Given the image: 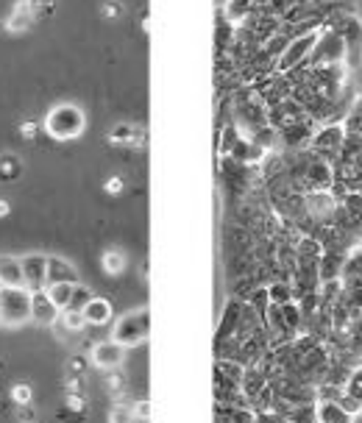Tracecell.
<instances>
[{"label": "cell", "mask_w": 362, "mask_h": 423, "mask_svg": "<svg viewBox=\"0 0 362 423\" xmlns=\"http://www.w3.org/2000/svg\"><path fill=\"white\" fill-rule=\"evenodd\" d=\"M45 131L48 136H53L56 143H70V139H79L87 128V114L81 106L76 103H56L48 114H45Z\"/></svg>", "instance_id": "1"}, {"label": "cell", "mask_w": 362, "mask_h": 423, "mask_svg": "<svg viewBox=\"0 0 362 423\" xmlns=\"http://www.w3.org/2000/svg\"><path fill=\"white\" fill-rule=\"evenodd\" d=\"M337 287H340V307L351 309V312H362V245L354 248L345 259V265L340 267L337 276Z\"/></svg>", "instance_id": "2"}, {"label": "cell", "mask_w": 362, "mask_h": 423, "mask_svg": "<svg viewBox=\"0 0 362 423\" xmlns=\"http://www.w3.org/2000/svg\"><path fill=\"white\" fill-rule=\"evenodd\" d=\"M31 320V290L28 287H0V326L20 329Z\"/></svg>", "instance_id": "3"}, {"label": "cell", "mask_w": 362, "mask_h": 423, "mask_svg": "<svg viewBox=\"0 0 362 423\" xmlns=\"http://www.w3.org/2000/svg\"><path fill=\"white\" fill-rule=\"evenodd\" d=\"M151 334V312L148 309H134V312H125L117 323H114V331H112V340L125 345V348H134L139 342H145Z\"/></svg>", "instance_id": "4"}, {"label": "cell", "mask_w": 362, "mask_h": 423, "mask_svg": "<svg viewBox=\"0 0 362 423\" xmlns=\"http://www.w3.org/2000/svg\"><path fill=\"white\" fill-rule=\"evenodd\" d=\"M20 267H23L26 287H28L31 293L48 287V256H45V254H28V256H20Z\"/></svg>", "instance_id": "5"}, {"label": "cell", "mask_w": 362, "mask_h": 423, "mask_svg": "<svg viewBox=\"0 0 362 423\" xmlns=\"http://www.w3.org/2000/svg\"><path fill=\"white\" fill-rule=\"evenodd\" d=\"M42 12V3L39 0H17L14 3V9H12V14L6 17V31L9 34H26L28 28H31V23L37 20V14Z\"/></svg>", "instance_id": "6"}, {"label": "cell", "mask_w": 362, "mask_h": 423, "mask_svg": "<svg viewBox=\"0 0 362 423\" xmlns=\"http://www.w3.org/2000/svg\"><path fill=\"white\" fill-rule=\"evenodd\" d=\"M90 360H92V365L101 368V371H114V368H120L123 360H125V345H120V342H114V340L95 342Z\"/></svg>", "instance_id": "7"}, {"label": "cell", "mask_w": 362, "mask_h": 423, "mask_svg": "<svg viewBox=\"0 0 362 423\" xmlns=\"http://www.w3.org/2000/svg\"><path fill=\"white\" fill-rule=\"evenodd\" d=\"M59 312H61V309L48 298L45 290L31 293V320H34V323H39V326H53V323L59 320Z\"/></svg>", "instance_id": "8"}, {"label": "cell", "mask_w": 362, "mask_h": 423, "mask_svg": "<svg viewBox=\"0 0 362 423\" xmlns=\"http://www.w3.org/2000/svg\"><path fill=\"white\" fill-rule=\"evenodd\" d=\"M61 281L79 285V270L61 256H48V285H61Z\"/></svg>", "instance_id": "9"}, {"label": "cell", "mask_w": 362, "mask_h": 423, "mask_svg": "<svg viewBox=\"0 0 362 423\" xmlns=\"http://www.w3.org/2000/svg\"><path fill=\"white\" fill-rule=\"evenodd\" d=\"M109 143L114 145H131V148H142L145 143V131L131 125V123H117L112 131H109Z\"/></svg>", "instance_id": "10"}, {"label": "cell", "mask_w": 362, "mask_h": 423, "mask_svg": "<svg viewBox=\"0 0 362 423\" xmlns=\"http://www.w3.org/2000/svg\"><path fill=\"white\" fill-rule=\"evenodd\" d=\"M0 285H3V287H26L20 259H14V256H0Z\"/></svg>", "instance_id": "11"}, {"label": "cell", "mask_w": 362, "mask_h": 423, "mask_svg": "<svg viewBox=\"0 0 362 423\" xmlns=\"http://www.w3.org/2000/svg\"><path fill=\"white\" fill-rule=\"evenodd\" d=\"M81 312H84V320H87L90 326H106V323L112 320V304H109L106 298H98V296H95Z\"/></svg>", "instance_id": "12"}, {"label": "cell", "mask_w": 362, "mask_h": 423, "mask_svg": "<svg viewBox=\"0 0 362 423\" xmlns=\"http://www.w3.org/2000/svg\"><path fill=\"white\" fill-rule=\"evenodd\" d=\"M72 290H76V285H70V281H61V285H48V287H45L48 298H50L59 309H67V307H70Z\"/></svg>", "instance_id": "13"}, {"label": "cell", "mask_w": 362, "mask_h": 423, "mask_svg": "<svg viewBox=\"0 0 362 423\" xmlns=\"http://www.w3.org/2000/svg\"><path fill=\"white\" fill-rule=\"evenodd\" d=\"M59 323H61L67 331H81V329L87 326L81 309H61V312H59Z\"/></svg>", "instance_id": "14"}, {"label": "cell", "mask_w": 362, "mask_h": 423, "mask_svg": "<svg viewBox=\"0 0 362 423\" xmlns=\"http://www.w3.org/2000/svg\"><path fill=\"white\" fill-rule=\"evenodd\" d=\"M101 265H103V270H106L109 276H120V273L125 270V254L112 248V251H106V254H103Z\"/></svg>", "instance_id": "15"}, {"label": "cell", "mask_w": 362, "mask_h": 423, "mask_svg": "<svg viewBox=\"0 0 362 423\" xmlns=\"http://www.w3.org/2000/svg\"><path fill=\"white\" fill-rule=\"evenodd\" d=\"M17 176H20V159L14 154H3V156H0V178L14 181Z\"/></svg>", "instance_id": "16"}, {"label": "cell", "mask_w": 362, "mask_h": 423, "mask_svg": "<svg viewBox=\"0 0 362 423\" xmlns=\"http://www.w3.org/2000/svg\"><path fill=\"white\" fill-rule=\"evenodd\" d=\"M92 298H95V296H92V290H90V287L76 285V290H72V298H70V307H67V309H84V307H87Z\"/></svg>", "instance_id": "17"}, {"label": "cell", "mask_w": 362, "mask_h": 423, "mask_svg": "<svg viewBox=\"0 0 362 423\" xmlns=\"http://www.w3.org/2000/svg\"><path fill=\"white\" fill-rule=\"evenodd\" d=\"M134 420H137V415L131 406H114L109 412V423H134Z\"/></svg>", "instance_id": "18"}, {"label": "cell", "mask_w": 362, "mask_h": 423, "mask_svg": "<svg viewBox=\"0 0 362 423\" xmlns=\"http://www.w3.org/2000/svg\"><path fill=\"white\" fill-rule=\"evenodd\" d=\"M12 398H14L17 404H31V398H34V390H31V384H26V382L14 384V387H12Z\"/></svg>", "instance_id": "19"}, {"label": "cell", "mask_w": 362, "mask_h": 423, "mask_svg": "<svg viewBox=\"0 0 362 423\" xmlns=\"http://www.w3.org/2000/svg\"><path fill=\"white\" fill-rule=\"evenodd\" d=\"M131 409H134V415L142 417V420H148V417H151V401H137Z\"/></svg>", "instance_id": "20"}, {"label": "cell", "mask_w": 362, "mask_h": 423, "mask_svg": "<svg viewBox=\"0 0 362 423\" xmlns=\"http://www.w3.org/2000/svg\"><path fill=\"white\" fill-rule=\"evenodd\" d=\"M120 14H123V6H120V3H106V6H103V17L114 20V17H120Z\"/></svg>", "instance_id": "21"}, {"label": "cell", "mask_w": 362, "mask_h": 423, "mask_svg": "<svg viewBox=\"0 0 362 423\" xmlns=\"http://www.w3.org/2000/svg\"><path fill=\"white\" fill-rule=\"evenodd\" d=\"M106 192H109V195L123 192V181H120V178H109V181H106Z\"/></svg>", "instance_id": "22"}, {"label": "cell", "mask_w": 362, "mask_h": 423, "mask_svg": "<svg viewBox=\"0 0 362 423\" xmlns=\"http://www.w3.org/2000/svg\"><path fill=\"white\" fill-rule=\"evenodd\" d=\"M20 134H23V136H34V134H37V123H23V125H20Z\"/></svg>", "instance_id": "23"}, {"label": "cell", "mask_w": 362, "mask_h": 423, "mask_svg": "<svg viewBox=\"0 0 362 423\" xmlns=\"http://www.w3.org/2000/svg\"><path fill=\"white\" fill-rule=\"evenodd\" d=\"M12 212V206H9V200H0V218H6Z\"/></svg>", "instance_id": "24"}, {"label": "cell", "mask_w": 362, "mask_h": 423, "mask_svg": "<svg viewBox=\"0 0 362 423\" xmlns=\"http://www.w3.org/2000/svg\"><path fill=\"white\" fill-rule=\"evenodd\" d=\"M0 287H3V285H0Z\"/></svg>", "instance_id": "25"}]
</instances>
